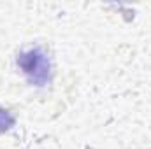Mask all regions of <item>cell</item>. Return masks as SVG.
Returning <instances> with one entry per match:
<instances>
[{
	"label": "cell",
	"instance_id": "cell-2",
	"mask_svg": "<svg viewBox=\"0 0 151 149\" xmlns=\"http://www.w3.org/2000/svg\"><path fill=\"white\" fill-rule=\"evenodd\" d=\"M14 121H16V119H14V116L11 114V111L0 107V133L7 132V130L14 125Z\"/></svg>",
	"mask_w": 151,
	"mask_h": 149
},
{
	"label": "cell",
	"instance_id": "cell-1",
	"mask_svg": "<svg viewBox=\"0 0 151 149\" xmlns=\"http://www.w3.org/2000/svg\"><path fill=\"white\" fill-rule=\"evenodd\" d=\"M18 67L27 79L35 86H47L51 82V60L42 47H32L18 56Z\"/></svg>",
	"mask_w": 151,
	"mask_h": 149
}]
</instances>
